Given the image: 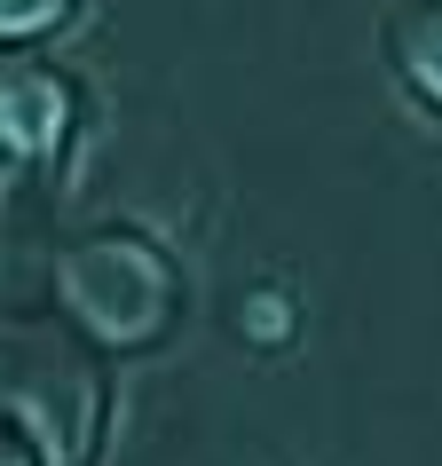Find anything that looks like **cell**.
<instances>
[{
  "label": "cell",
  "instance_id": "obj_4",
  "mask_svg": "<svg viewBox=\"0 0 442 466\" xmlns=\"http://www.w3.org/2000/svg\"><path fill=\"white\" fill-rule=\"evenodd\" d=\"M72 0H0V40H25V32H48Z\"/></svg>",
  "mask_w": 442,
  "mask_h": 466
},
{
  "label": "cell",
  "instance_id": "obj_5",
  "mask_svg": "<svg viewBox=\"0 0 442 466\" xmlns=\"http://www.w3.org/2000/svg\"><path fill=\"white\" fill-rule=\"evenodd\" d=\"M253 332V340H285V324H293V309H285V293H253V309L237 317Z\"/></svg>",
  "mask_w": 442,
  "mask_h": 466
},
{
  "label": "cell",
  "instance_id": "obj_2",
  "mask_svg": "<svg viewBox=\"0 0 442 466\" xmlns=\"http://www.w3.org/2000/svg\"><path fill=\"white\" fill-rule=\"evenodd\" d=\"M387 64L427 111L442 119V0H411L387 16Z\"/></svg>",
  "mask_w": 442,
  "mask_h": 466
},
{
  "label": "cell",
  "instance_id": "obj_3",
  "mask_svg": "<svg viewBox=\"0 0 442 466\" xmlns=\"http://www.w3.org/2000/svg\"><path fill=\"white\" fill-rule=\"evenodd\" d=\"M64 135V87L40 72L25 79H0V143L8 150H48Z\"/></svg>",
  "mask_w": 442,
  "mask_h": 466
},
{
  "label": "cell",
  "instance_id": "obj_1",
  "mask_svg": "<svg viewBox=\"0 0 442 466\" xmlns=\"http://www.w3.org/2000/svg\"><path fill=\"white\" fill-rule=\"evenodd\" d=\"M64 293H72V309L95 324L103 340H119V348L158 340L174 317V269H166V253L143 246V238L79 246L64 261Z\"/></svg>",
  "mask_w": 442,
  "mask_h": 466
}]
</instances>
